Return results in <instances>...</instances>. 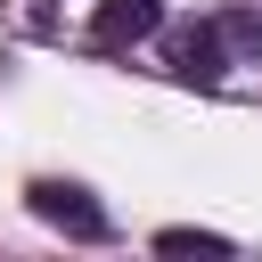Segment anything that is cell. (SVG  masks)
Wrapping results in <instances>:
<instances>
[{"mask_svg":"<svg viewBox=\"0 0 262 262\" xmlns=\"http://www.w3.org/2000/svg\"><path fill=\"white\" fill-rule=\"evenodd\" d=\"M25 205L49 221V229H74V237H106V213L90 205V188H74V180H33L25 188Z\"/></svg>","mask_w":262,"mask_h":262,"instance_id":"obj_1","label":"cell"},{"mask_svg":"<svg viewBox=\"0 0 262 262\" xmlns=\"http://www.w3.org/2000/svg\"><path fill=\"white\" fill-rule=\"evenodd\" d=\"M221 41H237V49H262V16H221Z\"/></svg>","mask_w":262,"mask_h":262,"instance_id":"obj_5","label":"cell"},{"mask_svg":"<svg viewBox=\"0 0 262 262\" xmlns=\"http://www.w3.org/2000/svg\"><path fill=\"white\" fill-rule=\"evenodd\" d=\"M172 74L180 82H221V25H188L172 41Z\"/></svg>","mask_w":262,"mask_h":262,"instance_id":"obj_3","label":"cell"},{"mask_svg":"<svg viewBox=\"0 0 262 262\" xmlns=\"http://www.w3.org/2000/svg\"><path fill=\"white\" fill-rule=\"evenodd\" d=\"M156 254H229L221 229H156Z\"/></svg>","mask_w":262,"mask_h":262,"instance_id":"obj_4","label":"cell"},{"mask_svg":"<svg viewBox=\"0 0 262 262\" xmlns=\"http://www.w3.org/2000/svg\"><path fill=\"white\" fill-rule=\"evenodd\" d=\"M156 25H164V0H98V16H90V41H98V49H123V41L156 33Z\"/></svg>","mask_w":262,"mask_h":262,"instance_id":"obj_2","label":"cell"}]
</instances>
